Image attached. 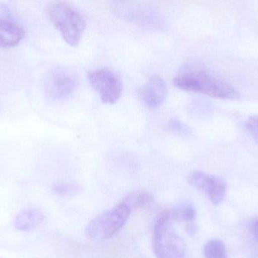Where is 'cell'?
<instances>
[{
    "label": "cell",
    "mask_w": 258,
    "mask_h": 258,
    "mask_svg": "<svg viewBox=\"0 0 258 258\" xmlns=\"http://www.w3.org/2000/svg\"><path fill=\"white\" fill-rule=\"evenodd\" d=\"M173 83L182 90L213 98L229 100L240 98L239 91L232 83L200 64L184 65L174 77Z\"/></svg>",
    "instance_id": "6da1fadb"
},
{
    "label": "cell",
    "mask_w": 258,
    "mask_h": 258,
    "mask_svg": "<svg viewBox=\"0 0 258 258\" xmlns=\"http://www.w3.org/2000/svg\"><path fill=\"white\" fill-rule=\"evenodd\" d=\"M48 18L60 32L67 43L77 46L86 30V21L83 14L69 3H54L48 9Z\"/></svg>",
    "instance_id": "7a4b0ae2"
},
{
    "label": "cell",
    "mask_w": 258,
    "mask_h": 258,
    "mask_svg": "<svg viewBox=\"0 0 258 258\" xmlns=\"http://www.w3.org/2000/svg\"><path fill=\"white\" fill-rule=\"evenodd\" d=\"M111 9L118 18L144 28L161 31L168 27V21L163 13L145 3L113 2Z\"/></svg>",
    "instance_id": "3957f363"
},
{
    "label": "cell",
    "mask_w": 258,
    "mask_h": 258,
    "mask_svg": "<svg viewBox=\"0 0 258 258\" xmlns=\"http://www.w3.org/2000/svg\"><path fill=\"white\" fill-rule=\"evenodd\" d=\"M153 246L157 258H183L186 243L174 229L169 212L159 215L153 228Z\"/></svg>",
    "instance_id": "277c9868"
},
{
    "label": "cell",
    "mask_w": 258,
    "mask_h": 258,
    "mask_svg": "<svg viewBox=\"0 0 258 258\" xmlns=\"http://www.w3.org/2000/svg\"><path fill=\"white\" fill-rule=\"evenodd\" d=\"M131 213L122 201L92 219L86 227V235L94 240L110 239L126 224Z\"/></svg>",
    "instance_id": "5b68a950"
},
{
    "label": "cell",
    "mask_w": 258,
    "mask_h": 258,
    "mask_svg": "<svg viewBox=\"0 0 258 258\" xmlns=\"http://www.w3.org/2000/svg\"><path fill=\"white\" fill-rule=\"evenodd\" d=\"M88 80L101 101L106 104H115L122 95V77L114 70L104 68L89 71Z\"/></svg>",
    "instance_id": "8992f818"
},
{
    "label": "cell",
    "mask_w": 258,
    "mask_h": 258,
    "mask_svg": "<svg viewBox=\"0 0 258 258\" xmlns=\"http://www.w3.org/2000/svg\"><path fill=\"white\" fill-rule=\"evenodd\" d=\"M76 86L77 80L74 74L64 68H52L44 80L45 95L53 101L66 99L74 93Z\"/></svg>",
    "instance_id": "52a82bcc"
},
{
    "label": "cell",
    "mask_w": 258,
    "mask_h": 258,
    "mask_svg": "<svg viewBox=\"0 0 258 258\" xmlns=\"http://www.w3.org/2000/svg\"><path fill=\"white\" fill-rule=\"evenodd\" d=\"M187 182L191 186L206 194L215 205L221 204L225 199L227 185L221 177L201 171H192L188 174Z\"/></svg>",
    "instance_id": "ba28073f"
},
{
    "label": "cell",
    "mask_w": 258,
    "mask_h": 258,
    "mask_svg": "<svg viewBox=\"0 0 258 258\" xmlns=\"http://www.w3.org/2000/svg\"><path fill=\"white\" fill-rule=\"evenodd\" d=\"M25 35V30L18 24L6 3H0V48L17 46Z\"/></svg>",
    "instance_id": "9c48e42d"
},
{
    "label": "cell",
    "mask_w": 258,
    "mask_h": 258,
    "mask_svg": "<svg viewBox=\"0 0 258 258\" xmlns=\"http://www.w3.org/2000/svg\"><path fill=\"white\" fill-rule=\"evenodd\" d=\"M143 104L150 110L159 109L168 95L166 82L159 75L152 76L138 91Z\"/></svg>",
    "instance_id": "30bf717a"
},
{
    "label": "cell",
    "mask_w": 258,
    "mask_h": 258,
    "mask_svg": "<svg viewBox=\"0 0 258 258\" xmlns=\"http://www.w3.org/2000/svg\"><path fill=\"white\" fill-rule=\"evenodd\" d=\"M43 213L37 209L22 211L15 220V227L18 231L27 232L37 227L44 221Z\"/></svg>",
    "instance_id": "8fae6325"
},
{
    "label": "cell",
    "mask_w": 258,
    "mask_h": 258,
    "mask_svg": "<svg viewBox=\"0 0 258 258\" xmlns=\"http://www.w3.org/2000/svg\"><path fill=\"white\" fill-rule=\"evenodd\" d=\"M168 212L172 221L178 223L191 224L197 218V209L190 202L179 203Z\"/></svg>",
    "instance_id": "7c38bea8"
},
{
    "label": "cell",
    "mask_w": 258,
    "mask_h": 258,
    "mask_svg": "<svg viewBox=\"0 0 258 258\" xmlns=\"http://www.w3.org/2000/svg\"><path fill=\"white\" fill-rule=\"evenodd\" d=\"M188 114L197 120H207L213 114V106L210 101L203 98H196L188 104Z\"/></svg>",
    "instance_id": "4fadbf2b"
},
{
    "label": "cell",
    "mask_w": 258,
    "mask_h": 258,
    "mask_svg": "<svg viewBox=\"0 0 258 258\" xmlns=\"http://www.w3.org/2000/svg\"><path fill=\"white\" fill-rule=\"evenodd\" d=\"M122 201L132 211L153 204L154 197L148 191L136 190L128 193Z\"/></svg>",
    "instance_id": "5bb4252c"
},
{
    "label": "cell",
    "mask_w": 258,
    "mask_h": 258,
    "mask_svg": "<svg viewBox=\"0 0 258 258\" xmlns=\"http://www.w3.org/2000/svg\"><path fill=\"white\" fill-rule=\"evenodd\" d=\"M206 258H227V249L225 243L221 239H212L208 241L203 248Z\"/></svg>",
    "instance_id": "9a60e30c"
},
{
    "label": "cell",
    "mask_w": 258,
    "mask_h": 258,
    "mask_svg": "<svg viewBox=\"0 0 258 258\" xmlns=\"http://www.w3.org/2000/svg\"><path fill=\"white\" fill-rule=\"evenodd\" d=\"M168 127L172 133L183 138H189L194 134L190 127L177 118H171L168 121Z\"/></svg>",
    "instance_id": "2e32d148"
},
{
    "label": "cell",
    "mask_w": 258,
    "mask_h": 258,
    "mask_svg": "<svg viewBox=\"0 0 258 258\" xmlns=\"http://www.w3.org/2000/svg\"><path fill=\"white\" fill-rule=\"evenodd\" d=\"M53 190L58 195L75 196L81 192L82 188L75 183H57L53 186Z\"/></svg>",
    "instance_id": "e0dca14e"
},
{
    "label": "cell",
    "mask_w": 258,
    "mask_h": 258,
    "mask_svg": "<svg viewBox=\"0 0 258 258\" xmlns=\"http://www.w3.org/2000/svg\"><path fill=\"white\" fill-rule=\"evenodd\" d=\"M245 128L254 142L258 144V115L248 117L245 121Z\"/></svg>",
    "instance_id": "ac0fdd59"
},
{
    "label": "cell",
    "mask_w": 258,
    "mask_h": 258,
    "mask_svg": "<svg viewBox=\"0 0 258 258\" xmlns=\"http://www.w3.org/2000/svg\"><path fill=\"white\" fill-rule=\"evenodd\" d=\"M250 234L258 242V216L253 218L248 224Z\"/></svg>",
    "instance_id": "d6986e66"
},
{
    "label": "cell",
    "mask_w": 258,
    "mask_h": 258,
    "mask_svg": "<svg viewBox=\"0 0 258 258\" xmlns=\"http://www.w3.org/2000/svg\"><path fill=\"white\" fill-rule=\"evenodd\" d=\"M198 227L195 223H191V224H186V231L189 235H195L197 233Z\"/></svg>",
    "instance_id": "ffe728a7"
}]
</instances>
